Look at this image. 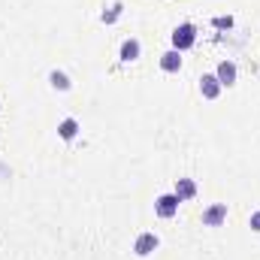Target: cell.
<instances>
[{
	"mask_svg": "<svg viewBox=\"0 0 260 260\" xmlns=\"http://www.w3.org/2000/svg\"><path fill=\"white\" fill-rule=\"evenodd\" d=\"M194 43H197V27L191 21H182L173 30V49L176 52H188V49H194Z\"/></svg>",
	"mask_w": 260,
	"mask_h": 260,
	"instance_id": "6da1fadb",
	"label": "cell"
},
{
	"mask_svg": "<svg viewBox=\"0 0 260 260\" xmlns=\"http://www.w3.org/2000/svg\"><path fill=\"white\" fill-rule=\"evenodd\" d=\"M179 206H182V200L176 194H160L154 200V212H157L160 218H176V215H179Z\"/></svg>",
	"mask_w": 260,
	"mask_h": 260,
	"instance_id": "7a4b0ae2",
	"label": "cell"
},
{
	"mask_svg": "<svg viewBox=\"0 0 260 260\" xmlns=\"http://www.w3.org/2000/svg\"><path fill=\"white\" fill-rule=\"evenodd\" d=\"M157 245H160V239H157L154 233H139V236L133 239V251H136V257H148V254H154Z\"/></svg>",
	"mask_w": 260,
	"mask_h": 260,
	"instance_id": "3957f363",
	"label": "cell"
},
{
	"mask_svg": "<svg viewBox=\"0 0 260 260\" xmlns=\"http://www.w3.org/2000/svg\"><path fill=\"white\" fill-rule=\"evenodd\" d=\"M227 221V203H212L203 212V227H221Z\"/></svg>",
	"mask_w": 260,
	"mask_h": 260,
	"instance_id": "277c9868",
	"label": "cell"
},
{
	"mask_svg": "<svg viewBox=\"0 0 260 260\" xmlns=\"http://www.w3.org/2000/svg\"><path fill=\"white\" fill-rule=\"evenodd\" d=\"M221 91H224V88H221V82H218L215 73H203V76H200V94H203L206 100H218Z\"/></svg>",
	"mask_w": 260,
	"mask_h": 260,
	"instance_id": "5b68a950",
	"label": "cell"
},
{
	"mask_svg": "<svg viewBox=\"0 0 260 260\" xmlns=\"http://www.w3.org/2000/svg\"><path fill=\"white\" fill-rule=\"evenodd\" d=\"M215 76H218V82H221V88H233L236 85V76H239V70L233 61H221L218 70H215Z\"/></svg>",
	"mask_w": 260,
	"mask_h": 260,
	"instance_id": "8992f818",
	"label": "cell"
},
{
	"mask_svg": "<svg viewBox=\"0 0 260 260\" xmlns=\"http://www.w3.org/2000/svg\"><path fill=\"white\" fill-rule=\"evenodd\" d=\"M139 55H142V43L139 40H124L121 43V52H118V58L124 61V64H133V61H139Z\"/></svg>",
	"mask_w": 260,
	"mask_h": 260,
	"instance_id": "52a82bcc",
	"label": "cell"
},
{
	"mask_svg": "<svg viewBox=\"0 0 260 260\" xmlns=\"http://www.w3.org/2000/svg\"><path fill=\"white\" fill-rule=\"evenodd\" d=\"M173 194L179 197L182 203H185V200H194V197H197V182H194V179H176Z\"/></svg>",
	"mask_w": 260,
	"mask_h": 260,
	"instance_id": "ba28073f",
	"label": "cell"
},
{
	"mask_svg": "<svg viewBox=\"0 0 260 260\" xmlns=\"http://www.w3.org/2000/svg\"><path fill=\"white\" fill-rule=\"evenodd\" d=\"M160 70H164V73H179V70H182V52H176V49L164 52V55H160Z\"/></svg>",
	"mask_w": 260,
	"mask_h": 260,
	"instance_id": "9c48e42d",
	"label": "cell"
},
{
	"mask_svg": "<svg viewBox=\"0 0 260 260\" xmlns=\"http://www.w3.org/2000/svg\"><path fill=\"white\" fill-rule=\"evenodd\" d=\"M79 130H82V124H79L76 118H64V121L58 124V136H61L64 142H73V139L79 136Z\"/></svg>",
	"mask_w": 260,
	"mask_h": 260,
	"instance_id": "30bf717a",
	"label": "cell"
},
{
	"mask_svg": "<svg viewBox=\"0 0 260 260\" xmlns=\"http://www.w3.org/2000/svg\"><path fill=\"white\" fill-rule=\"evenodd\" d=\"M49 85H52L55 91H61V94L73 88V82H70V76H67L64 70H52V73H49Z\"/></svg>",
	"mask_w": 260,
	"mask_h": 260,
	"instance_id": "8fae6325",
	"label": "cell"
},
{
	"mask_svg": "<svg viewBox=\"0 0 260 260\" xmlns=\"http://www.w3.org/2000/svg\"><path fill=\"white\" fill-rule=\"evenodd\" d=\"M121 9H124L121 3H112V6H109V9L103 12V24H115V21L121 18Z\"/></svg>",
	"mask_w": 260,
	"mask_h": 260,
	"instance_id": "7c38bea8",
	"label": "cell"
},
{
	"mask_svg": "<svg viewBox=\"0 0 260 260\" xmlns=\"http://www.w3.org/2000/svg\"><path fill=\"white\" fill-rule=\"evenodd\" d=\"M212 24H215L218 30H230V27H233V18H230V15H218V18H212Z\"/></svg>",
	"mask_w": 260,
	"mask_h": 260,
	"instance_id": "4fadbf2b",
	"label": "cell"
},
{
	"mask_svg": "<svg viewBox=\"0 0 260 260\" xmlns=\"http://www.w3.org/2000/svg\"><path fill=\"white\" fill-rule=\"evenodd\" d=\"M248 227H251L254 233H260V212H251V218H248Z\"/></svg>",
	"mask_w": 260,
	"mask_h": 260,
	"instance_id": "5bb4252c",
	"label": "cell"
}]
</instances>
